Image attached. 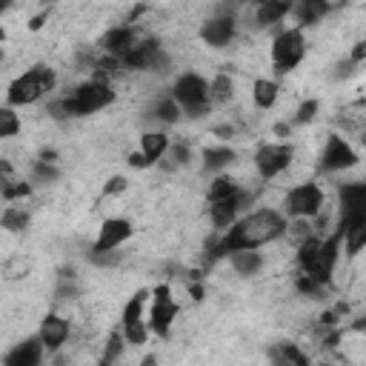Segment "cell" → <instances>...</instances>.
Listing matches in <instances>:
<instances>
[{"label": "cell", "instance_id": "1", "mask_svg": "<svg viewBox=\"0 0 366 366\" xmlns=\"http://www.w3.org/2000/svg\"><path fill=\"white\" fill-rule=\"evenodd\" d=\"M283 232H286V220H283L280 212L258 209L249 218L232 224L226 229V235L209 237V241H206V254H209V261H218V258H226V254H232V252L258 249L269 241H275V237H280Z\"/></svg>", "mask_w": 366, "mask_h": 366}, {"label": "cell", "instance_id": "2", "mask_svg": "<svg viewBox=\"0 0 366 366\" xmlns=\"http://www.w3.org/2000/svg\"><path fill=\"white\" fill-rule=\"evenodd\" d=\"M341 241H343V235H341V229H335V235H329L326 241L312 235L309 241L300 244L298 263L306 269V278H312L317 286L332 280V272H335L338 258H341Z\"/></svg>", "mask_w": 366, "mask_h": 366}, {"label": "cell", "instance_id": "3", "mask_svg": "<svg viewBox=\"0 0 366 366\" xmlns=\"http://www.w3.org/2000/svg\"><path fill=\"white\" fill-rule=\"evenodd\" d=\"M60 101L69 118H83V115H94L101 109H106L115 101V92L101 81H89L83 86H77L72 98H60Z\"/></svg>", "mask_w": 366, "mask_h": 366}, {"label": "cell", "instance_id": "4", "mask_svg": "<svg viewBox=\"0 0 366 366\" xmlns=\"http://www.w3.org/2000/svg\"><path fill=\"white\" fill-rule=\"evenodd\" d=\"M52 89H55V72L49 66H35L26 75H21L18 81H12L6 98L12 106H26V103H35L40 94L52 92Z\"/></svg>", "mask_w": 366, "mask_h": 366}, {"label": "cell", "instance_id": "5", "mask_svg": "<svg viewBox=\"0 0 366 366\" xmlns=\"http://www.w3.org/2000/svg\"><path fill=\"white\" fill-rule=\"evenodd\" d=\"M174 103L183 106L189 118H200L209 112V86L200 75H183L178 83H174Z\"/></svg>", "mask_w": 366, "mask_h": 366}, {"label": "cell", "instance_id": "6", "mask_svg": "<svg viewBox=\"0 0 366 366\" xmlns=\"http://www.w3.org/2000/svg\"><path fill=\"white\" fill-rule=\"evenodd\" d=\"M341 232L366 226V183H343L341 186Z\"/></svg>", "mask_w": 366, "mask_h": 366}, {"label": "cell", "instance_id": "7", "mask_svg": "<svg viewBox=\"0 0 366 366\" xmlns=\"http://www.w3.org/2000/svg\"><path fill=\"white\" fill-rule=\"evenodd\" d=\"M306 55V40H304V31L300 29H289V31H280L272 43V63L280 72H289L295 69L300 60Z\"/></svg>", "mask_w": 366, "mask_h": 366}, {"label": "cell", "instance_id": "8", "mask_svg": "<svg viewBox=\"0 0 366 366\" xmlns=\"http://www.w3.org/2000/svg\"><path fill=\"white\" fill-rule=\"evenodd\" d=\"M152 295H155V300H152V312H149V326H152L161 338H169L172 324H174V317H178V309H181V306L174 304L172 289H169L166 283L157 286Z\"/></svg>", "mask_w": 366, "mask_h": 366}, {"label": "cell", "instance_id": "9", "mask_svg": "<svg viewBox=\"0 0 366 366\" xmlns=\"http://www.w3.org/2000/svg\"><path fill=\"white\" fill-rule=\"evenodd\" d=\"M324 209V192L317 183H300L286 195V212L292 218H315Z\"/></svg>", "mask_w": 366, "mask_h": 366}, {"label": "cell", "instance_id": "10", "mask_svg": "<svg viewBox=\"0 0 366 366\" xmlns=\"http://www.w3.org/2000/svg\"><path fill=\"white\" fill-rule=\"evenodd\" d=\"M292 155H295L292 146H286V143H266V146H261L258 155H254V166H258L261 178L272 181L292 164Z\"/></svg>", "mask_w": 366, "mask_h": 366}, {"label": "cell", "instance_id": "11", "mask_svg": "<svg viewBox=\"0 0 366 366\" xmlns=\"http://www.w3.org/2000/svg\"><path fill=\"white\" fill-rule=\"evenodd\" d=\"M358 164V152L349 146L341 135H329L326 146L321 155V169L326 172H341V169H352Z\"/></svg>", "mask_w": 366, "mask_h": 366}, {"label": "cell", "instance_id": "12", "mask_svg": "<svg viewBox=\"0 0 366 366\" xmlns=\"http://www.w3.org/2000/svg\"><path fill=\"white\" fill-rule=\"evenodd\" d=\"M149 292L140 289L123 309V338L129 343H146V326H143V304H146Z\"/></svg>", "mask_w": 366, "mask_h": 366}, {"label": "cell", "instance_id": "13", "mask_svg": "<svg viewBox=\"0 0 366 366\" xmlns=\"http://www.w3.org/2000/svg\"><path fill=\"white\" fill-rule=\"evenodd\" d=\"M120 60H123L129 69H157V66H166V57H164L161 46H157L155 40L135 43Z\"/></svg>", "mask_w": 366, "mask_h": 366}, {"label": "cell", "instance_id": "14", "mask_svg": "<svg viewBox=\"0 0 366 366\" xmlns=\"http://www.w3.org/2000/svg\"><path fill=\"white\" fill-rule=\"evenodd\" d=\"M132 237V224L126 218H109L101 235H98V244H94L92 252H115L120 244H126Z\"/></svg>", "mask_w": 366, "mask_h": 366}, {"label": "cell", "instance_id": "15", "mask_svg": "<svg viewBox=\"0 0 366 366\" xmlns=\"http://www.w3.org/2000/svg\"><path fill=\"white\" fill-rule=\"evenodd\" d=\"M43 361V343L40 338H26L6 355L3 366H40Z\"/></svg>", "mask_w": 366, "mask_h": 366}, {"label": "cell", "instance_id": "16", "mask_svg": "<svg viewBox=\"0 0 366 366\" xmlns=\"http://www.w3.org/2000/svg\"><path fill=\"white\" fill-rule=\"evenodd\" d=\"M66 338H69V324L60 315H46L40 324V343L55 352V349L66 343Z\"/></svg>", "mask_w": 366, "mask_h": 366}, {"label": "cell", "instance_id": "17", "mask_svg": "<svg viewBox=\"0 0 366 366\" xmlns=\"http://www.w3.org/2000/svg\"><path fill=\"white\" fill-rule=\"evenodd\" d=\"M200 38L209 46H215V49H220V46H226L235 38V21L232 18H212V21H206L203 29H200Z\"/></svg>", "mask_w": 366, "mask_h": 366}, {"label": "cell", "instance_id": "18", "mask_svg": "<svg viewBox=\"0 0 366 366\" xmlns=\"http://www.w3.org/2000/svg\"><path fill=\"white\" fill-rule=\"evenodd\" d=\"M135 46V29L132 26H118V29H112L109 35L103 38V49L109 52V55H115V60L118 57H123L126 52H129Z\"/></svg>", "mask_w": 366, "mask_h": 366}, {"label": "cell", "instance_id": "19", "mask_svg": "<svg viewBox=\"0 0 366 366\" xmlns=\"http://www.w3.org/2000/svg\"><path fill=\"white\" fill-rule=\"evenodd\" d=\"M326 12H329V3H324V0H300L298 6H292L295 21H298V23H304V26L317 23Z\"/></svg>", "mask_w": 366, "mask_h": 366}, {"label": "cell", "instance_id": "20", "mask_svg": "<svg viewBox=\"0 0 366 366\" xmlns=\"http://www.w3.org/2000/svg\"><path fill=\"white\" fill-rule=\"evenodd\" d=\"M235 215H237V195L209 206V218H212V224L218 229H229L235 224Z\"/></svg>", "mask_w": 366, "mask_h": 366}, {"label": "cell", "instance_id": "21", "mask_svg": "<svg viewBox=\"0 0 366 366\" xmlns=\"http://www.w3.org/2000/svg\"><path fill=\"white\" fill-rule=\"evenodd\" d=\"M140 152L146 155V161H161V157L169 152V138L161 132H146L140 138Z\"/></svg>", "mask_w": 366, "mask_h": 366}, {"label": "cell", "instance_id": "22", "mask_svg": "<svg viewBox=\"0 0 366 366\" xmlns=\"http://www.w3.org/2000/svg\"><path fill=\"white\" fill-rule=\"evenodd\" d=\"M292 12V3L286 0H266V3L258 6V23L261 26H269V23H280V18Z\"/></svg>", "mask_w": 366, "mask_h": 366}, {"label": "cell", "instance_id": "23", "mask_svg": "<svg viewBox=\"0 0 366 366\" xmlns=\"http://www.w3.org/2000/svg\"><path fill=\"white\" fill-rule=\"evenodd\" d=\"M229 261H232V266H235V272L237 275H254L261 269V263H263V258L254 249H246V252H232L229 254Z\"/></svg>", "mask_w": 366, "mask_h": 366}, {"label": "cell", "instance_id": "24", "mask_svg": "<svg viewBox=\"0 0 366 366\" xmlns=\"http://www.w3.org/2000/svg\"><path fill=\"white\" fill-rule=\"evenodd\" d=\"M252 98H254V103H258L261 109L275 106V101H278V83L275 81H254Z\"/></svg>", "mask_w": 366, "mask_h": 366}, {"label": "cell", "instance_id": "25", "mask_svg": "<svg viewBox=\"0 0 366 366\" xmlns=\"http://www.w3.org/2000/svg\"><path fill=\"white\" fill-rule=\"evenodd\" d=\"M235 161V152L229 146H220V149H206L203 152V166L206 169H224Z\"/></svg>", "mask_w": 366, "mask_h": 366}, {"label": "cell", "instance_id": "26", "mask_svg": "<svg viewBox=\"0 0 366 366\" xmlns=\"http://www.w3.org/2000/svg\"><path fill=\"white\" fill-rule=\"evenodd\" d=\"M0 226L9 229V232H23L29 226V212L18 209V206H12V209H6L3 218H0Z\"/></svg>", "mask_w": 366, "mask_h": 366}, {"label": "cell", "instance_id": "27", "mask_svg": "<svg viewBox=\"0 0 366 366\" xmlns=\"http://www.w3.org/2000/svg\"><path fill=\"white\" fill-rule=\"evenodd\" d=\"M232 92H235L232 77H229V75H218L215 81L209 83V101L224 103V101H229V98H232Z\"/></svg>", "mask_w": 366, "mask_h": 366}, {"label": "cell", "instance_id": "28", "mask_svg": "<svg viewBox=\"0 0 366 366\" xmlns=\"http://www.w3.org/2000/svg\"><path fill=\"white\" fill-rule=\"evenodd\" d=\"M241 189H237V183L232 178H218L212 186H209V200L218 203V200H226V198H235Z\"/></svg>", "mask_w": 366, "mask_h": 366}, {"label": "cell", "instance_id": "29", "mask_svg": "<svg viewBox=\"0 0 366 366\" xmlns=\"http://www.w3.org/2000/svg\"><path fill=\"white\" fill-rule=\"evenodd\" d=\"M152 118H157V120H164V123H174L181 118V106L174 103V98H161L155 103V112H152Z\"/></svg>", "mask_w": 366, "mask_h": 366}, {"label": "cell", "instance_id": "30", "mask_svg": "<svg viewBox=\"0 0 366 366\" xmlns=\"http://www.w3.org/2000/svg\"><path fill=\"white\" fill-rule=\"evenodd\" d=\"M21 132V118L12 109H0V138H14Z\"/></svg>", "mask_w": 366, "mask_h": 366}, {"label": "cell", "instance_id": "31", "mask_svg": "<svg viewBox=\"0 0 366 366\" xmlns=\"http://www.w3.org/2000/svg\"><path fill=\"white\" fill-rule=\"evenodd\" d=\"M343 235V241H346V254H355L363 249L366 244V226H358V229H349V232H341Z\"/></svg>", "mask_w": 366, "mask_h": 366}, {"label": "cell", "instance_id": "32", "mask_svg": "<svg viewBox=\"0 0 366 366\" xmlns=\"http://www.w3.org/2000/svg\"><path fill=\"white\" fill-rule=\"evenodd\" d=\"M278 352L283 355V361L289 363V366H312L309 358H306L304 352H300V349H298L295 343H286V341H283V343L278 346Z\"/></svg>", "mask_w": 366, "mask_h": 366}, {"label": "cell", "instance_id": "33", "mask_svg": "<svg viewBox=\"0 0 366 366\" xmlns=\"http://www.w3.org/2000/svg\"><path fill=\"white\" fill-rule=\"evenodd\" d=\"M120 352H123V338L118 335V332H112V335H109V341H106V349H103V361L115 363V361L120 358Z\"/></svg>", "mask_w": 366, "mask_h": 366}, {"label": "cell", "instance_id": "34", "mask_svg": "<svg viewBox=\"0 0 366 366\" xmlns=\"http://www.w3.org/2000/svg\"><path fill=\"white\" fill-rule=\"evenodd\" d=\"M31 192V186L29 183H3V186H0V195H3L6 200H14V198H26Z\"/></svg>", "mask_w": 366, "mask_h": 366}, {"label": "cell", "instance_id": "35", "mask_svg": "<svg viewBox=\"0 0 366 366\" xmlns=\"http://www.w3.org/2000/svg\"><path fill=\"white\" fill-rule=\"evenodd\" d=\"M286 229H292V237H295V244H304V241H309V237H312V232H315V229L306 224L304 218H298L295 224H292V226H286Z\"/></svg>", "mask_w": 366, "mask_h": 366}, {"label": "cell", "instance_id": "36", "mask_svg": "<svg viewBox=\"0 0 366 366\" xmlns=\"http://www.w3.org/2000/svg\"><path fill=\"white\" fill-rule=\"evenodd\" d=\"M315 112H317V101H304L295 115V123H309L315 118Z\"/></svg>", "mask_w": 366, "mask_h": 366}, {"label": "cell", "instance_id": "37", "mask_svg": "<svg viewBox=\"0 0 366 366\" xmlns=\"http://www.w3.org/2000/svg\"><path fill=\"white\" fill-rule=\"evenodd\" d=\"M123 189H126V178H123V174H115V178H109V181H106L103 195H106V198H112V195H120Z\"/></svg>", "mask_w": 366, "mask_h": 366}, {"label": "cell", "instance_id": "38", "mask_svg": "<svg viewBox=\"0 0 366 366\" xmlns=\"http://www.w3.org/2000/svg\"><path fill=\"white\" fill-rule=\"evenodd\" d=\"M166 169H174V166H181V164H186L189 161V149L186 146H174L172 152H169V157H166Z\"/></svg>", "mask_w": 366, "mask_h": 366}, {"label": "cell", "instance_id": "39", "mask_svg": "<svg viewBox=\"0 0 366 366\" xmlns=\"http://www.w3.org/2000/svg\"><path fill=\"white\" fill-rule=\"evenodd\" d=\"M89 258L98 263V266H115L120 261V254H115V252H92Z\"/></svg>", "mask_w": 366, "mask_h": 366}, {"label": "cell", "instance_id": "40", "mask_svg": "<svg viewBox=\"0 0 366 366\" xmlns=\"http://www.w3.org/2000/svg\"><path fill=\"white\" fill-rule=\"evenodd\" d=\"M35 174H38V178H43V181H57V169L49 166V164H43V161L35 164Z\"/></svg>", "mask_w": 366, "mask_h": 366}, {"label": "cell", "instance_id": "41", "mask_svg": "<svg viewBox=\"0 0 366 366\" xmlns=\"http://www.w3.org/2000/svg\"><path fill=\"white\" fill-rule=\"evenodd\" d=\"M298 289L300 292H309V295H321V286H317L312 278H300L298 280Z\"/></svg>", "mask_w": 366, "mask_h": 366}, {"label": "cell", "instance_id": "42", "mask_svg": "<svg viewBox=\"0 0 366 366\" xmlns=\"http://www.w3.org/2000/svg\"><path fill=\"white\" fill-rule=\"evenodd\" d=\"M129 166H135V169H146V166H152V164L146 161V155H143V152H132V155H129Z\"/></svg>", "mask_w": 366, "mask_h": 366}, {"label": "cell", "instance_id": "43", "mask_svg": "<svg viewBox=\"0 0 366 366\" xmlns=\"http://www.w3.org/2000/svg\"><path fill=\"white\" fill-rule=\"evenodd\" d=\"M46 18H49V12H40V14H35V18H31V23H29V29H31V31H38V29L46 23Z\"/></svg>", "mask_w": 366, "mask_h": 366}, {"label": "cell", "instance_id": "44", "mask_svg": "<svg viewBox=\"0 0 366 366\" xmlns=\"http://www.w3.org/2000/svg\"><path fill=\"white\" fill-rule=\"evenodd\" d=\"M363 55H366V43L361 40V43H355V52H352V60H355V63H361V60H363Z\"/></svg>", "mask_w": 366, "mask_h": 366}, {"label": "cell", "instance_id": "45", "mask_svg": "<svg viewBox=\"0 0 366 366\" xmlns=\"http://www.w3.org/2000/svg\"><path fill=\"white\" fill-rule=\"evenodd\" d=\"M189 292H192L195 300H200V298H203V286H200V283H192V286H189Z\"/></svg>", "mask_w": 366, "mask_h": 366}, {"label": "cell", "instance_id": "46", "mask_svg": "<svg viewBox=\"0 0 366 366\" xmlns=\"http://www.w3.org/2000/svg\"><path fill=\"white\" fill-rule=\"evenodd\" d=\"M40 161H43V164H52V161H55V149H43V152H40Z\"/></svg>", "mask_w": 366, "mask_h": 366}, {"label": "cell", "instance_id": "47", "mask_svg": "<svg viewBox=\"0 0 366 366\" xmlns=\"http://www.w3.org/2000/svg\"><path fill=\"white\" fill-rule=\"evenodd\" d=\"M272 363H275V366H289V363L283 361V355L278 352V349H272Z\"/></svg>", "mask_w": 366, "mask_h": 366}, {"label": "cell", "instance_id": "48", "mask_svg": "<svg viewBox=\"0 0 366 366\" xmlns=\"http://www.w3.org/2000/svg\"><path fill=\"white\" fill-rule=\"evenodd\" d=\"M232 126H218V129H215V135H224V138H232Z\"/></svg>", "mask_w": 366, "mask_h": 366}, {"label": "cell", "instance_id": "49", "mask_svg": "<svg viewBox=\"0 0 366 366\" xmlns=\"http://www.w3.org/2000/svg\"><path fill=\"white\" fill-rule=\"evenodd\" d=\"M140 366H157V358L155 355H146V358L140 361Z\"/></svg>", "mask_w": 366, "mask_h": 366}, {"label": "cell", "instance_id": "50", "mask_svg": "<svg viewBox=\"0 0 366 366\" xmlns=\"http://www.w3.org/2000/svg\"><path fill=\"white\" fill-rule=\"evenodd\" d=\"M12 172V166L6 164V161H0V178H3V174H9Z\"/></svg>", "mask_w": 366, "mask_h": 366}, {"label": "cell", "instance_id": "51", "mask_svg": "<svg viewBox=\"0 0 366 366\" xmlns=\"http://www.w3.org/2000/svg\"><path fill=\"white\" fill-rule=\"evenodd\" d=\"M286 132H289V126H283V123L275 126V135H286Z\"/></svg>", "mask_w": 366, "mask_h": 366}, {"label": "cell", "instance_id": "52", "mask_svg": "<svg viewBox=\"0 0 366 366\" xmlns=\"http://www.w3.org/2000/svg\"><path fill=\"white\" fill-rule=\"evenodd\" d=\"M3 40H6V29H3V26H0V43H3Z\"/></svg>", "mask_w": 366, "mask_h": 366}, {"label": "cell", "instance_id": "53", "mask_svg": "<svg viewBox=\"0 0 366 366\" xmlns=\"http://www.w3.org/2000/svg\"><path fill=\"white\" fill-rule=\"evenodd\" d=\"M98 366H118V363H109V361H101Z\"/></svg>", "mask_w": 366, "mask_h": 366}, {"label": "cell", "instance_id": "54", "mask_svg": "<svg viewBox=\"0 0 366 366\" xmlns=\"http://www.w3.org/2000/svg\"><path fill=\"white\" fill-rule=\"evenodd\" d=\"M3 9H6V3H0V12H3Z\"/></svg>", "mask_w": 366, "mask_h": 366}]
</instances>
